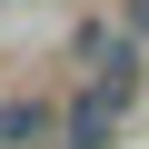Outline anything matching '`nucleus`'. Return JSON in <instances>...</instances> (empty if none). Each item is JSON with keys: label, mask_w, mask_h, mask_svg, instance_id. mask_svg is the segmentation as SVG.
I'll return each instance as SVG.
<instances>
[{"label": "nucleus", "mask_w": 149, "mask_h": 149, "mask_svg": "<svg viewBox=\"0 0 149 149\" xmlns=\"http://www.w3.org/2000/svg\"><path fill=\"white\" fill-rule=\"evenodd\" d=\"M119 109H129V70H119V80H90L80 100H70L60 139H70V149H109V139H119Z\"/></svg>", "instance_id": "1"}, {"label": "nucleus", "mask_w": 149, "mask_h": 149, "mask_svg": "<svg viewBox=\"0 0 149 149\" xmlns=\"http://www.w3.org/2000/svg\"><path fill=\"white\" fill-rule=\"evenodd\" d=\"M40 139H60V109L40 90H10L0 100V149H40Z\"/></svg>", "instance_id": "2"}]
</instances>
